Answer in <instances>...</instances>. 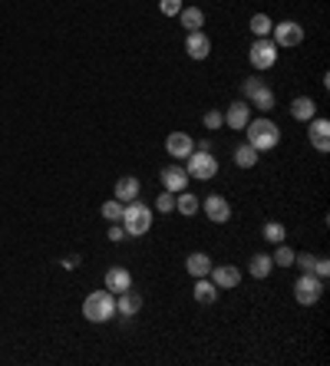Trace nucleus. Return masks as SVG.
I'll use <instances>...</instances> for the list:
<instances>
[{"mask_svg": "<svg viewBox=\"0 0 330 366\" xmlns=\"http://www.w3.org/2000/svg\"><path fill=\"white\" fill-rule=\"evenodd\" d=\"M248 271H251V277L264 281V277L274 271V261H271V254H255V258L248 261Z\"/></svg>", "mask_w": 330, "mask_h": 366, "instance_id": "23", "label": "nucleus"}, {"mask_svg": "<svg viewBox=\"0 0 330 366\" xmlns=\"http://www.w3.org/2000/svg\"><path fill=\"white\" fill-rule=\"evenodd\" d=\"M83 317L90 323H106L116 317V294L113 290H93L83 301Z\"/></svg>", "mask_w": 330, "mask_h": 366, "instance_id": "2", "label": "nucleus"}, {"mask_svg": "<svg viewBox=\"0 0 330 366\" xmlns=\"http://www.w3.org/2000/svg\"><path fill=\"white\" fill-rule=\"evenodd\" d=\"M248 27H251V33H255V37H271V27H274V23H271L268 14H255Z\"/></svg>", "mask_w": 330, "mask_h": 366, "instance_id": "27", "label": "nucleus"}, {"mask_svg": "<svg viewBox=\"0 0 330 366\" xmlns=\"http://www.w3.org/2000/svg\"><path fill=\"white\" fill-rule=\"evenodd\" d=\"M185 172H188V179H195V182H208V179L218 175V159L211 152L195 149V152L185 159Z\"/></svg>", "mask_w": 330, "mask_h": 366, "instance_id": "4", "label": "nucleus"}, {"mask_svg": "<svg viewBox=\"0 0 330 366\" xmlns=\"http://www.w3.org/2000/svg\"><path fill=\"white\" fill-rule=\"evenodd\" d=\"M248 60L255 70H271L274 63H278V46L271 37H255V43L248 50Z\"/></svg>", "mask_w": 330, "mask_h": 366, "instance_id": "5", "label": "nucleus"}, {"mask_svg": "<svg viewBox=\"0 0 330 366\" xmlns=\"http://www.w3.org/2000/svg\"><path fill=\"white\" fill-rule=\"evenodd\" d=\"M248 119H251V106H248L244 99H238V103H231V106H228L225 125H231V129H244Z\"/></svg>", "mask_w": 330, "mask_h": 366, "instance_id": "16", "label": "nucleus"}, {"mask_svg": "<svg viewBox=\"0 0 330 366\" xmlns=\"http://www.w3.org/2000/svg\"><path fill=\"white\" fill-rule=\"evenodd\" d=\"M195 301L198 304H215L218 301V287H215V281H208V277H195Z\"/></svg>", "mask_w": 330, "mask_h": 366, "instance_id": "22", "label": "nucleus"}, {"mask_svg": "<svg viewBox=\"0 0 330 366\" xmlns=\"http://www.w3.org/2000/svg\"><path fill=\"white\" fill-rule=\"evenodd\" d=\"M133 287V274L126 271V267H109L106 271V290H113V294H122V290Z\"/></svg>", "mask_w": 330, "mask_h": 366, "instance_id": "17", "label": "nucleus"}, {"mask_svg": "<svg viewBox=\"0 0 330 366\" xmlns=\"http://www.w3.org/2000/svg\"><path fill=\"white\" fill-rule=\"evenodd\" d=\"M106 238H109V241H122V238H126V228H122L119 221H113V228H109V234H106Z\"/></svg>", "mask_w": 330, "mask_h": 366, "instance_id": "35", "label": "nucleus"}, {"mask_svg": "<svg viewBox=\"0 0 330 366\" xmlns=\"http://www.w3.org/2000/svg\"><path fill=\"white\" fill-rule=\"evenodd\" d=\"M179 23L188 33L202 30V27H205V10H202V7H182V10H179Z\"/></svg>", "mask_w": 330, "mask_h": 366, "instance_id": "20", "label": "nucleus"}, {"mask_svg": "<svg viewBox=\"0 0 330 366\" xmlns=\"http://www.w3.org/2000/svg\"><path fill=\"white\" fill-rule=\"evenodd\" d=\"M202 122H205V129H211V132H215V129H222V125H225V112H218V109H208V112L202 116Z\"/></svg>", "mask_w": 330, "mask_h": 366, "instance_id": "31", "label": "nucleus"}, {"mask_svg": "<svg viewBox=\"0 0 330 366\" xmlns=\"http://www.w3.org/2000/svg\"><path fill=\"white\" fill-rule=\"evenodd\" d=\"M294 297H298V304H304V307L317 304V301L324 297V281L317 274H300L298 284H294Z\"/></svg>", "mask_w": 330, "mask_h": 366, "instance_id": "7", "label": "nucleus"}, {"mask_svg": "<svg viewBox=\"0 0 330 366\" xmlns=\"http://www.w3.org/2000/svg\"><path fill=\"white\" fill-rule=\"evenodd\" d=\"M205 214H208V221H215V225H225L228 218H231V205H228L225 195H208L205 199Z\"/></svg>", "mask_w": 330, "mask_h": 366, "instance_id": "13", "label": "nucleus"}, {"mask_svg": "<svg viewBox=\"0 0 330 366\" xmlns=\"http://www.w3.org/2000/svg\"><path fill=\"white\" fill-rule=\"evenodd\" d=\"M198 208H202V201H198L192 192H179V195H175V212L179 214L192 218V214H198Z\"/></svg>", "mask_w": 330, "mask_h": 366, "instance_id": "24", "label": "nucleus"}, {"mask_svg": "<svg viewBox=\"0 0 330 366\" xmlns=\"http://www.w3.org/2000/svg\"><path fill=\"white\" fill-rule=\"evenodd\" d=\"M119 225L126 228V234H129V238H142V234H149V228H152V208H149V205H142L139 199L129 201V205L122 208Z\"/></svg>", "mask_w": 330, "mask_h": 366, "instance_id": "3", "label": "nucleus"}, {"mask_svg": "<svg viewBox=\"0 0 330 366\" xmlns=\"http://www.w3.org/2000/svg\"><path fill=\"white\" fill-rule=\"evenodd\" d=\"M162 185H165V192L179 195V192L188 188V172H185L182 165H165L162 168Z\"/></svg>", "mask_w": 330, "mask_h": 366, "instance_id": "11", "label": "nucleus"}, {"mask_svg": "<svg viewBox=\"0 0 330 366\" xmlns=\"http://www.w3.org/2000/svg\"><path fill=\"white\" fill-rule=\"evenodd\" d=\"M208 274H211V281H215V287L218 290H231V287H238L241 284V271L235 267V264H218V267L211 264Z\"/></svg>", "mask_w": 330, "mask_h": 366, "instance_id": "9", "label": "nucleus"}, {"mask_svg": "<svg viewBox=\"0 0 330 366\" xmlns=\"http://www.w3.org/2000/svg\"><path fill=\"white\" fill-rule=\"evenodd\" d=\"M159 10H162L165 17H179L182 0H159Z\"/></svg>", "mask_w": 330, "mask_h": 366, "instance_id": "33", "label": "nucleus"}, {"mask_svg": "<svg viewBox=\"0 0 330 366\" xmlns=\"http://www.w3.org/2000/svg\"><path fill=\"white\" fill-rule=\"evenodd\" d=\"M244 132H248V145L258 149V152H271V149H278V142H281V129L271 119H248Z\"/></svg>", "mask_w": 330, "mask_h": 366, "instance_id": "1", "label": "nucleus"}, {"mask_svg": "<svg viewBox=\"0 0 330 366\" xmlns=\"http://www.w3.org/2000/svg\"><path fill=\"white\" fill-rule=\"evenodd\" d=\"M311 274H317L320 281H327V274H330V261H327V258H317V261H314V271H311Z\"/></svg>", "mask_w": 330, "mask_h": 366, "instance_id": "34", "label": "nucleus"}, {"mask_svg": "<svg viewBox=\"0 0 330 366\" xmlns=\"http://www.w3.org/2000/svg\"><path fill=\"white\" fill-rule=\"evenodd\" d=\"M271 261H274V267H291V264H294V251L281 241V244H278V251L271 254Z\"/></svg>", "mask_w": 330, "mask_h": 366, "instance_id": "28", "label": "nucleus"}, {"mask_svg": "<svg viewBox=\"0 0 330 366\" xmlns=\"http://www.w3.org/2000/svg\"><path fill=\"white\" fill-rule=\"evenodd\" d=\"M241 92H244V99H251V103H255L261 112L274 109V103H278V99H274V90H271V86H264V83H261L258 77L244 79V83H241Z\"/></svg>", "mask_w": 330, "mask_h": 366, "instance_id": "6", "label": "nucleus"}, {"mask_svg": "<svg viewBox=\"0 0 330 366\" xmlns=\"http://www.w3.org/2000/svg\"><path fill=\"white\" fill-rule=\"evenodd\" d=\"M258 149H251V145H248V142H244V145H238V149H235V165L238 168H255L258 165Z\"/></svg>", "mask_w": 330, "mask_h": 366, "instance_id": "25", "label": "nucleus"}, {"mask_svg": "<svg viewBox=\"0 0 330 366\" xmlns=\"http://www.w3.org/2000/svg\"><path fill=\"white\" fill-rule=\"evenodd\" d=\"M271 33H274V46H278V50H281V46L304 43V27H300L298 20H281V23L271 27Z\"/></svg>", "mask_w": 330, "mask_h": 366, "instance_id": "8", "label": "nucleus"}, {"mask_svg": "<svg viewBox=\"0 0 330 366\" xmlns=\"http://www.w3.org/2000/svg\"><path fill=\"white\" fill-rule=\"evenodd\" d=\"M142 310V294H135L133 287L122 290V294H116V314H119L122 321H129V317H135Z\"/></svg>", "mask_w": 330, "mask_h": 366, "instance_id": "10", "label": "nucleus"}, {"mask_svg": "<svg viewBox=\"0 0 330 366\" xmlns=\"http://www.w3.org/2000/svg\"><path fill=\"white\" fill-rule=\"evenodd\" d=\"M155 212H162V214H168V212H175V195L172 192H159V199H155Z\"/></svg>", "mask_w": 330, "mask_h": 366, "instance_id": "30", "label": "nucleus"}, {"mask_svg": "<svg viewBox=\"0 0 330 366\" xmlns=\"http://www.w3.org/2000/svg\"><path fill=\"white\" fill-rule=\"evenodd\" d=\"M122 208H126V205H122V201H116V199H109L103 205V208H99V214H103L106 221H109V225H113V221H119L122 218Z\"/></svg>", "mask_w": 330, "mask_h": 366, "instance_id": "29", "label": "nucleus"}, {"mask_svg": "<svg viewBox=\"0 0 330 366\" xmlns=\"http://www.w3.org/2000/svg\"><path fill=\"white\" fill-rule=\"evenodd\" d=\"M165 152L172 155V159H188V155L195 152V142H192V136H185V132H172V136L165 139Z\"/></svg>", "mask_w": 330, "mask_h": 366, "instance_id": "12", "label": "nucleus"}, {"mask_svg": "<svg viewBox=\"0 0 330 366\" xmlns=\"http://www.w3.org/2000/svg\"><path fill=\"white\" fill-rule=\"evenodd\" d=\"M261 238L271 244H281L287 238V228L281 225V221H264V228H261Z\"/></svg>", "mask_w": 330, "mask_h": 366, "instance_id": "26", "label": "nucleus"}, {"mask_svg": "<svg viewBox=\"0 0 330 366\" xmlns=\"http://www.w3.org/2000/svg\"><path fill=\"white\" fill-rule=\"evenodd\" d=\"M311 129H307V136H311V142H314L317 152H330V122L327 119H311L307 122Z\"/></svg>", "mask_w": 330, "mask_h": 366, "instance_id": "14", "label": "nucleus"}, {"mask_svg": "<svg viewBox=\"0 0 330 366\" xmlns=\"http://www.w3.org/2000/svg\"><path fill=\"white\" fill-rule=\"evenodd\" d=\"M291 116L298 122H311L317 116V103L311 96H298V99H291Z\"/></svg>", "mask_w": 330, "mask_h": 366, "instance_id": "19", "label": "nucleus"}, {"mask_svg": "<svg viewBox=\"0 0 330 366\" xmlns=\"http://www.w3.org/2000/svg\"><path fill=\"white\" fill-rule=\"evenodd\" d=\"M314 254H294V264L291 267H300V274H311L314 271Z\"/></svg>", "mask_w": 330, "mask_h": 366, "instance_id": "32", "label": "nucleus"}, {"mask_svg": "<svg viewBox=\"0 0 330 366\" xmlns=\"http://www.w3.org/2000/svg\"><path fill=\"white\" fill-rule=\"evenodd\" d=\"M185 267H188V274H192V277H208L211 258L205 254V251H192V254H188V261H185Z\"/></svg>", "mask_w": 330, "mask_h": 366, "instance_id": "21", "label": "nucleus"}, {"mask_svg": "<svg viewBox=\"0 0 330 366\" xmlns=\"http://www.w3.org/2000/svg\"><path fill=\"white\" fill-rule=\"evenodd\" d=\"M63 267H66V271H73V267H79V258H76V254H73V258H66V261H63Z\"/></svg>", "mask_w": 330, "mask_h": 366, "instance_id": "36", "label": "nucleus"}, {"mask_svg": "<svg viewBox=\"0 0 330 366\" xmlns=\"http://www.w3.org/2000/svg\"><path fill=\"white\" fill-rule=\"evenodd\" d=\"M185 53H188L192 60H208V53H211V40H208V37H205L202 30L188 33V37H185Z\"/></svg>", "mask_w": 330, "mask_h": 366, "instance_id": "15", "label": "nucleus"}, {"mask_svg": "<svg viewBox=\"0 0 330 366\" xmlns=\"http://www.w3.org/2000/svg\"><path fill=\"white\" fill-rule=\"evenodd\" d=\"M139 179L135 175H122L119 182H116V201H122V205H129V201L139 199Z\"/></svg>", "mask_w": 330, "mask_h": 366, "instance_id": "18", "label": "nucleus"}]
</instances>
